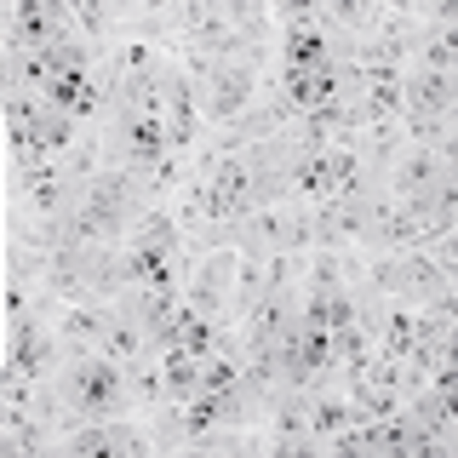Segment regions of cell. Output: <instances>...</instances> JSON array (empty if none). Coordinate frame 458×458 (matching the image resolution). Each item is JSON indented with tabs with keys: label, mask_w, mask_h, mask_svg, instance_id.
I'll use <instances>...</instances> for the list:
<instances>
[{
	"label": "cell",
	"mask_w": 458,
	"mask_h": 458,
	"mask_svg": "<svg viewBox=\"0 0 458 458\" xmlns=\"http://www.w3.org/2000/svg\"><path fill=\"white\" fill-rule=\"evenodd\" d=\"M57 395H64L69 424H81V419H114V412L132 407V390H126V367H121V361H109L104 350L64 355V367H57Z\"/></svg>",
	"instance_id": "6da1fadb"
},
{
	"label": "cell",
	"mask_w": 458,
	"mask_h": 458,
	"mask_svg": "<svg viewBox=\"0 0 458 458\" xmlns=\"http://www.w3.org/2000/svg\"><path fill=\"white\" fill-rule=\"evenodd\" d=\"M258 81H264V69H258L252 57H224V64L200 81V126H207V132L235 126L241 114L258 104Z\"/></svg>",
	"instance_id": "7a4b0ae2"
},
{
	"label": "cell",
	"mask_w": 458,
	"mask_h": 458,
	"mask_svg": "<svg viewBox=\"0 0 458 458\" xmlns=\"http://www.w3.org/2000/svg\"><path fill=\"white\" fill-rule=\"evenodd\" d=\"M453 149H441V143H401L395 161L384 166V190L395 200H429L441 190V183H453Z\"/></svg>",
	"instance_id": "3957f363"
},
{
	"label": "cell",
	"mask_w": 458,
	"mask_h": 458,
	"mask_svg": "<svg viewBox=\"0 0 458 458\" xmlns=\"http://www.w3.org/2000/svg\"><path fill=\"white\" fill-rule=\"evenodd\" d=\"M6 367L23 372L29 384L57 378L64 344H57V327L47 321V315H18V321H6Z\"/></svg>",
	"instance_id": "277c9868"
},
{
	"label": "cell",
	"mask_w": 458,
	"mask_h": 458,
	"mask_svg": "<svg viewBox=\"0 0 458 458\" xmlns=\"http://www.w3.org/2000/svg\"><path fill=\"white\" fill-rule=\"evenodd\" d=\"M235 264L241 252L235 247H207L195 258L190 281H183V304L200 310V315H229V293H235Z\"/></svg>",
	"instance_id": "5b68a950"
},
{
	"label": "cell",
	"mask_w": 458,
	"mask_h": 458,
	"mask_svg": "<svg viewBox=\"0 0 458 458\" xmlns=\"http://www.w3.org/2000/svg\"><path fill=\"white\" fill-rule=\"evenodd\" d=\"M401 109L407 114H458V75L407 64V75H401Z\"/></svg>",
	"instance_id": "8992f818"
},
{
	"label": "cell",
	"mask_w": 458,
	"mask_h": 458,
	"mask_svg": "<svg viewBox=\"0 0 458 458\" xmlns=\"http://www.w3.org/2000/svg\"><path fill=\"white\" fill-rule=\"evenodd\" d=\"M109 310L114 304H98V298H86V304H64L52 315L57 327V344H64V355H86L104 344V327H109Z\"/></svg>",
	"instance_id": "52a82bcc"
},
{
	"label": "cell",
	"mask_w": 458,
	"mask_h": 458,
	"mask_svg": "<svg viewBox=\"0 0 458 458\" xmlns=\"http://www.w3.org/2000/svg\"><path fill=\"white\" fill-rule=\"evenodd\" d=\"M350 419H355V407H350V390H344V378H321V384L310 390V436L327 447V436H338Z\"/></svg>",
	"instance_id": "ba28073f"
},
{
	"label": "cell",
	"mask_w": 458,
	"mask_h": 458,
	"mask_svg": "<svg viewBox=\"0 0 458 458\" xmlns=\"http://www.w3.org/2000/svg\"><path fill=\"white\" fill-rule=\"evenodd\" d=\"M161 384H166V407L195 401V395H200V355H190L183 344L161 350Z\"/></svg>",
	"instance_id": "9c48e42d"
},
{
	"label": "cell",
	"mask_w": 458,
	"mask_h": 458,
	"mask_svg": "<svg viewBox=\"0 0 458 458\" xmlns=\"http://www.w3.org/2000/svg\"><path fill=\"white\" fill-rule=\"evenodd\" d=\"M98 350L109 355V361H121V367H132V361H143V355H155L149 350V333L132 321L126 310H109V327H104V344Z\"/></svg>",
	"instance_id": "30bf717a"
},
{
	"label": "cell",
	"mask_w": 458,
	"mask_h": 458,
	"mask_svg": "<svg viewBox=\"0 0 458 458\" xmlns=\"http://www.w3.org/2000/svg\"><path fill=\"white\" fill-rule=\"evenodd\" d=\"M126 390H132L138 412H161L166 407V384H161V355H143L126 367Z\"/></svg>",
	"instance_id": "8fae6325"
},
{
	"label": "cell",
	"mask_w": 458,
	"mask_h": 458,
	"mask_svg": "<svg viewBox=\"0 0 458 458\" xmlns=\"http://www.w3.org/2000/svg\"><path fill=\"white\" fill-rule=\"evenodd\" d=\"M47 109V92H6V132H35Z\"/></svg>",
	"instance_id": "7c38bea8"
}]
</instances>
